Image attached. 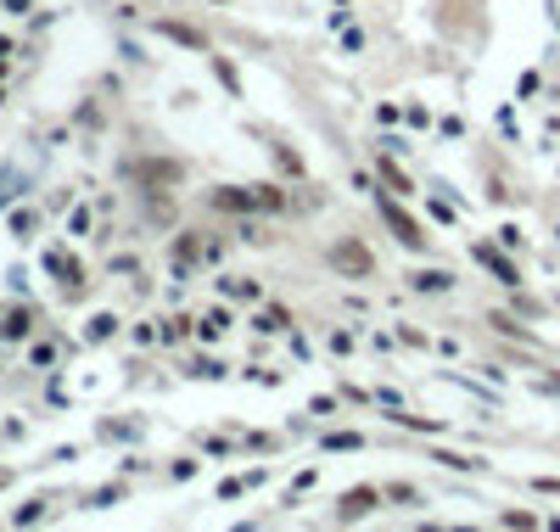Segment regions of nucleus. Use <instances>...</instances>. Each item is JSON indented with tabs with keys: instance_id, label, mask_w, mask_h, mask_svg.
Masks as SVG:
<instances>
[{
	"instance_id": "1",
	"label": "nucleus",
	"mask_w": 560,
	"mask_h": 532,
	"mask_svg": "<svg viewBox=\"0 0 560 532\" xmlns=\"http://www.w3.org/2000/svg\"><path fill=\"white\" fill-rule=\"evenodd\" d=\"M213 208L219 213H280L286 196H280L275 185H219V191H213Z\"/></svg>"
},
{
	"instance_id": "2",
	"label": "nucleus",
	"mask_w": 560,
	"mask_h": 532,
	"mask_svg": "<svg viewBox=\"0 0 560 532\" xmlns=\"http://www.w3.org/2000/svg\"><path fill=\"white\" fill-rule=\"evenodd\" d=\"M381 219H387V224H392V236L404 241V247H409V252H420V247H426V230H420V224H415V219H409V213H404V208H398V202H392V196H381Z\"/></svg>"
},
{
	"instance_id": "3",
	"label": "nucleus",
	"mask_w": 560,
	"mask_h": 532,
	"mask_svg": "<svg viewBox=\"0 0 560 532\" xmlns=\"http://www.w3.org/2000/svg\"><path fill=\"white\" fill-rule=\"evenodd\" d=\"M331 264L342 269V275H370V269H376V258H370L359 241H336V247H331Z\"/></svg>"
},
{
	"instance_id": "4",
	"label": "nucleus",
	"mask_w": 560,
	"mask_h": 532,
	"mask_svg": "<svg viewBox=\"0 0 560 532\" xmlns=\"http://www.w3.org/2000/svg\"><path fill=\"white\" fill-rule=\"evenodd\" d=\"M376 504H381L376 488H353V493H342V504H336V521H359V516H370Z\"/></svg>"
},
{
	"instance_id": "5",
	"label": "nucleus",
	"mask_w": 560,
	"mask_h": 532,
	"mask_svg": "<svg viewBox=\"0 0 560 532\" xmlns=\"http://www.w3.org/2000/svg\"><path fill=\"white\" fill-rule=\"evenodd\" d=\"M129 174H135V180H152V185H174L180 180V163H135Z\"/></svg>"
},
{
	"instance_id": "6",
	"label": "nucleus",
	"mask_w": 560,
	"mask_h": 532,
	"mask_svg": "<svg viewBox=\"0 0 560 532\" xmlns=\"http://www.w3.org/2000/svg\"><path fill=\"white\" fill-rule=\"evenodd\" d=\"M168 34V40H180V45H191V51H208V40L196 34V28H185V23H157Z\"/></svg>"
},
{
	"instance_id": "7",
	"label": "nucleus",
	"mask_w": 560,
	"mask_h": 532,
	"mask_svg": "<svg viewBox=\"0 0 560 532\" xmlns=\"http://www.w3.org/2000/svg\"><path fill=\"white\" fill-rule=\"evenodd\" d=\"M376 174L387 180V191H409V180H404V168L392 163V157H376Z\"/></svg>"
},
{
	"instance_id": "8",
	"label": "nucleus",
	"mask_w": 560,
	"mask_h": 532,
	"mask_svg": "<svg viewBox=\"0 0 560 532\" xmlns=\"http://www.w3.org/2000/svg\"><path fill=\"white\" fill-rule=\"evenodd\" d=\"M476 258H482V264H488V269H493V275H499V280H504V286H516V269L504 264V258H499V252H493V247H482V252H476Z\"/></svg>"
},
{
	"instance_id": "9",
	"label": "nucleus",
	"mask_w": 560,
	"mask_h": 532,
	"mask_svg": "<svg viewBox=\"0 0 560 532\" xmlns=\"http://www.w3.org/2000/svg\"><path fill=\"white\" fill-rule=\"evenodd\" d=\"M420 292H443V286H454V275H443V269H426V275H415Z\"/></svg>"
},
{
	"instance_id": "10",
	"label": "nucleus",
	"mask_w": 560,
	"mask_h": 532,
	"mask_svg": "<svg viewBox=\"0 0 560 532\" xmlns=\"http://www.w3.org/2000/svg\"><path fill=\"white\" fill-rule=\"evenodd\" d=\"M28 325H34V320L12 308V314H6V325H0V336H28Z\"/></svg>"
},
{
	"instance_id": "11",
	"label": "nucleus",
	"mask_w": 560,
	"mask_h": 532,
	"mask_svg": "<svg viewBox=\"0 0 560 532\" xmlns=\"http://www.w3.org/2000/svg\"><path fill=\"white\" fill-rule=\"evenodd\" d=\"M12 185H17V174H0V208H6V196H12Z\"/></svg>"
},
{
	"instance_id": "12",
	"label": "nucleus",
	"mask_w": 560,
	"mask_h": 532,
	"mask_svg": "<svg viewBox=\"0 0 560 532\" xmlns=\"http://www.w3.org/2000/svg\"><path fill=\"white\" fill-rule=\"evenodd\" d=\"M6 6H12V12H28V0H6Z\"/></svg>"
},
{
	"instance_id": "13",
	"label": "nucleus",
	"mask_w": 560,
	"mask_h": 532,
	"mask_svg": "<svg viewBox=\"0 0 560 532\" xmlns=\"http://www.w3.org/2000/svg\"><path fill=\"white\" fill-rule=\"evenodd\" d=\"M6 482H12V476H6V471H0V488H6Z\"/></svg>"
},
{
	"instance_id": "14",
	"label": "nucleus",
	"mask_w": 560,
	"mask_h": 532,
	"mask_svg": "<svg viewBox=\"0 0 560 532\" xmlns=\"http://www.w3.org/2000/svg\"><path fill=\"white\" fill-rule=\"evenodd\" d=\"M0 56H6V40H0Z\"/></svg>"
}]
</instances>
